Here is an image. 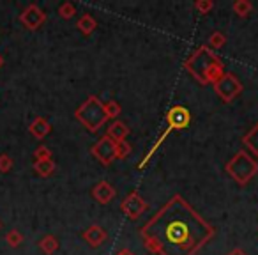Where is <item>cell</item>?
<instances>
[{"mask_svg": "<svg viewBox=\"0 0 258 255\" xmlns=\"http://www.w3.org/2000/svg\"><path fill=\"white\" fill-rule=\"evenodd\" d=\"M214 234V227L179 193L173 195L140 230L145 248L158 255H197Z\"/></svg>", "mask_w": 258, "mask_h": 255, "instance_id": "obj_1", "label": "cell"}, {"mask_svg": "<svg viewBox=\"0 0 258 255\" xmlns=\"http://www.w3.org/2000/svg\"><path fill=\"white\" fill-rule=\"evenodd\" d=\"M184 69L202 85H214L226 73L221 59L216 57L214 52L205 44L198 46L184 61Z\"/></svg>", "mask_w": 258, "mask_h": 255, "instance_id": "obj_2", "label": "cell"}, {"mask_svg": "<svg viewBox=\"0 0 258 255\" xmlns=\"http://www.w3.org/2000/svg\"><path fill=\"white\" fill-rule=\"evenodd\" d=\"M165 122H166V126H165V130H163V133H159V137L156 138V142L152 144V147L145 152V156L142 158V162L138 163V169H144V167L151 162L152 156L156 155V151L161 147L163 142L166 140V137H168L173 130H182V128H186V126L189 124L191 114L186 107H182V105H175V107H172L168 110V114H166V117H165Z\"/></svg>", "mask_w": 258, "mask_h": 255, "instance_id": "obj_3", "label": "cell"}, {"mask_svg": "<svg viewBox=\"0 0 258 255\" xmlns=\"http://www.w3.org/2000/svg\"><path fill=\"white\" fill-rule=\"evenodd\" d=\"M76 121H80L90 133H96L108 121V115L104 112V103L97 96H89L75 112Z\"/></svg>", "mask_w": 258, "mask_h": 255, "instance_id": "obj_4", "label": "cell"}, {"mask_svg": "<svg viewBox=\"0 0 258 255\" xmlns=\"http://www.w3.org/2000/svg\"><path fill=\"white\" fill-rule=\"evenodd\" d=\"M225 170L239 186H246L258 174V162L242 149L235 156H232V160H228Z\"/></svg>", "mask_w": 258, "mask_h": 255, "instance_id": "obj_5", "label": "cell"}, {"mask_svg": "<svg viewBox=\"0 0 258 255\" xmlns=\"http://www.w3.org/2000/svg\"><path fill=\"white\" fill-rule=\"evenodd\" d=\"M214 92L223 103H230V101L235 99V97L242 92V83L239 82V78H237L235 75L225 73V75L214 83Z\"/></svg>", "mask_w": 258, "mask_h": 255, "instance_id": "obj_6", "label": "cell"}, {"mask_svg": "<svg viewBox=\"0 0 258 255\" xmlns=\"http://www.w3.org/2000/svg\"><path fill=\"white\" fill-rule=\"evenodd\" d=\"M149 202L138 193L137 190L131 191L124 200L120 202V211L127 216L129 220H138L144 213H147Z\"/></svg>", "mask_w": 258, "mask_h": 255, "instance_id": "obj_7", "label": "cell"}, {"mask_svg": "<svg viewBox=\"0 0 258 255\" xmlns=\"http://www.w3.org/2000/svg\"><path fill=\"white\" fill-rule=\"evenodd\" d=\"M92 156L101 163V165H111L115 160V142L110 137H101L90 149Z\"/></svg>", "mask_w": 258, "mask_h": 255, "instance_id": "obj_8", "label": "cell"}, {"mask_svg": "<svg viewBox=\"0 0 258 255\" xmlns=\"http://www.w3.org/2000/svg\"><path fill=\"white\" fill-rule=\"evenodd\" d=\"M44 22H46V13L37 4L27 6L20 15V23L29 30H37L39 27L44 25Z\"/></svg>", "mask_w": 258, "mask_h": 255, "instance_id": "obj_9", "label": "cell"}, {"mask_svg": "<svg viewBox=\"0 0 258 255\" xmlns=\"http://www.w3.org/2000/svg\"><path fill=\"white\" fill-rule=\"evenodd\" d=\"M82 236H83V239L87 241V244H89V246L97 248V246H101L104 241H106L108 234H106V230H104L101 225H97V223H92V225L87 227V229L83 230Z\"/></svg>", "mask_w": 258, "mask_h": 255, "instance_id": "obj_10", "label": "cell"}, {"mask_svg": "<svg viewBox=\"0 0 258 255\" xmlns=\"http://www.w3.org/2000/svg\"><path fill=\"white\" fill-rule=\"evenodd\" d=\"M115 195H117V191H115V188L111 186L108 181H99V183L92 188V197L96 198L97 204H103V206L110 204L115 198Z\"/></svg>", "mask_w": 258, "mask_h": 255, "instance_id": "obj_11", "label": "cell"}, {"mask_svg": "<svg viewBox=\"0 0 258 255\" xmlns=\"http://www.w3.org/2000/svg\"><path fill=\"white\" fill-rule=\"evenodd\" d=\"M29 131H30V135H32L34 138H37V140H43V138H46L48 135L51 133V124L44 117H36L32 122H30Z\"/></svg>", "mask_w": 258, "mask_h": 255, "instance_id": "obj_12", "label": "cell"}, {"mask_svg": "<svg viewBox=\"0 0 258 255\" xmlns=\"http://www.w3.org/2000/svg\"><path fill=\"white\" fill-rule=\"evenodd\" d=\"M129 135V128L124 124L122 121H113L108 128V133L106 137H110L113 142H120V140H125V137Z\"/></svg>", "mask_w": 258, "mask_h": 255, "instance_id": "obj_13", "label": "cell"}, {"mask_svg": "<svg viewBox=\"0 0 258 255\" xmlns=\"http://www.w3.org/2000/svg\"><path fill=\"white\" fill-rule=\"evenodd\" d=\"M76 29H78L80 32L83 34V36H90V34H92L94 30L97 29V20L94 18L92 15L85 13V15L80 16L78 22H76Z\"/></svg>", "mask_w": 258, "mask_h": 255, "instance_id": "obj_14", "label": "cell"}, {"mask_svg": "<svg viewBox=\"0 0 258 255\" xmlns=\"http://www.w3.org/2000/svg\"><path fill=\"white\" fill-rule=\"evenodd\" d=\"M244 145L253 156H258V124H254L249 131L242 137Z\"/></svg>", "mask_w": 258, "mask_h": 255, "instance_id": "obj_15", "label": "cell"}, {"mask_svg": "<svg viewBox=\"0 0 258 255\" xmlns=\"http://www.w3.org/2000/svg\"><path fill=\"white\" fill-rule=\"evenodd\" d=\"M58 239L55 236H51V234H48V236H44L43 239L39 241V250L43 251L44 255H53L55 251L58 250Z\"/></svg>", "mask_w": 258, "mask_h": 255, "instance_id": "obj_16", "label": "cell"}, {"mask_svg": "<svg viewBox=\"0 0 258 255\" xmlns=\"http://www.w3.org/2000/svg\"><path fill=\"white\" fill-rule=\"evenodd\" d=\"M57 165L53 160H44V162H34V170L37 172V176L41 177H50L55 172Z\"/></svg>", "mask_w": 258, "mask_h": 255, "instance_id": "obj_17", "label": "cell"}, {"mask_svg": "<svg viewBox=\"0 0 258 255\" xmlns=\"http://www.w3.org/2000/svg\"><path fill=\"white\" fill-rule=\"evenodd\" d=\"M232 11L235 13L239 18H246V16H249L251 11H253V2H249V0H237V2L232 4Z\"/></svg>", "mask_w": 258, "mask_h": 255, "instance_id": "obj_18", "label": "cell"}, {"mask_svg": "<svg viewBox=\"0 0 258 255\" xmlns=\"http://www.w3.org/2000/svg\"><path fill=\"white\" fill-rule=\"evenodd\" d=\"M225 43H226V36L221 32V30H216V32H212L211 36H209L205 46H209L212 52H214V50H219V48L225 46Z\"/></svg>", "mask_w": 258, "mask_h": 255, "instance_id": "obj_19", "label": "cell"}, {"mask_svg": "<svg viewBox=\"0 0 258 255\" xmlns=\"http://www.w3.org/2000/svg\"><path fill=\"white\" fill-rule=\"evenodd\" d=\"M6 241H8V244L11 248H18L20 244L23 243V234L20 232L18 229H13V230H9V232L6 234Z\"/></svg>", "mask_w": 258, "mask_h": 255, "instance_id": "obj_20", "label": "cell"}, {"mask_svg": "<svg viewBox=\"0 0 258 255\" xmlns=\"http://www.w3.org/2000/svg\"><path fill=\"white\" fill-rule=\"evenodd\" d=\"M131 152V145L125 140L115 142V160H125Z\"/></svg>", "mask_w": 258, "mask_h": 255, "instance_id": "obj_21", "label": "cell"}, {"mask_svg": "<svg viewBox=\"0 0 258 255\" xmlns=\"http://www.w3.org/2000/svg\"><path fill=\"white\" fill-rule=\"evenodd\" d=\"M76 15V8L71 2H64V4L58 6V16L64 20H71Z\"/></svg>", "mask_w": 258, "mask_h": 255, "instance_id": "obj_22", "label": "cell"}, {"mask_svg": "<svg viewBox=\"0 0 258 255\" xmlns=\"http://www.w3.org/2000/svg\"><path fill=\"white\" fill-rule=\"evenodd\" d=\"M120 110H122V107L117 103V101L110 99V101H106V103H104V112H106L108 119H117L118 114H120Z\"/></svg>", "mask_w": 258, "mask_h": 255, "instance_id": "obj_23", "label": "cell"}, {"mask_svg": "<svg viewBox=\"0 0 258 255\" xmlns=\"http://www.w3.org/2000/svg\"><path fill=\"white\" fill-rule=\"evenodd\" d=\"M44 160H51V149L46 145H39L34 151V162H44Z\"/></svg>", "mask_w": 258, "mask_h": 255, "instance_id": "obj_24", "label": "cell"}, {"mask_svg": "<svg viewBox=\"0 0 258 255\" xmlns=\"http://www.w3.org/2000/svg\"><path fill=\"white\" fill-rule=\"evenodd\" d=\"M195 9H197L200 15H207L214 9V2L212 0H197L195 2Z\"/></svg>", "mask_w": 258, "mask_h": 255, "instance_id": "obj_25", "label": "cell"}, {"mask_svg": "<svg viewBox=\"0 0 258 255\" xmlns=\"http://www.w3.org/2000/svg\"><path fill=\"white\" fill-rule=\"evenodd\" d=\"M13 165H15V162H13V158L9 155H0V172L2 174H8L9 170L13 169Z\"/></svg>", "mask_w": 258, "mask_h": 255, "instance_id": "obj_26", "label": "cell"}, {"mask_svg": "<svg viewBox=\"0 0 258 255\" xmlns=\"http://www.w3.org/2000/svg\"><path fill=\"white\" fill-rule=\"evenodd\" d=\"M226 255H247V253L242 250V248H239V246H237V248H233V250H230Z\"/></svg>", "mask_w": 258, "mask_h": 255, "instance_id": "obj_27", "label": "cell"}, {"mask_svg": "<svg viewBox=\"0 0 258 255\" xmlns=\"http://www.w3.org/2000/svg\"><path fill=\"white\" fill-rule=\"evenodd\" d=\"M115 255H135V251H131L129 248H122V250H118Z\"/></svg>", "mask_w": 258, "mask_h": 255, "instance_id": "obj_28", "label": "cell"}, {"mask_svg": "<svg viewBox=\"0 0 258 255\" xmlns=\"http://www.w3.org/2000/svg\"><path fill=\"white\" fill-rule=\"evenodd\" d=\"M2 66H4V57L0 55V68H2Z\"/></svg>", "mask_w": 258, "mask_h": 255, "instance_id": "obj_29", "label": "cell"}]
</instances>
